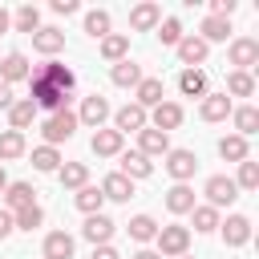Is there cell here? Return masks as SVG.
<instances>
[{"label": "cell", "instance_id": "obj_1", "mask_svg": "<svg viewBox=\"0 0 259 259\" xmlns=\"http://www.w3.org/2000/svg\"><path fill=\"white\" fill-rule=\"evenodd\" d=\"M77 125H81V121H77L73 109H57V113H49V117L40 121V138H45V146L57 150L61 142H69V138L77 134Z\"/></svg>", "mask_w": 259, "mask_h": 259}, {"label": "cell", "instance_id": "obj_2", "mask_svg": "<svg viewBox=\"0 0 259 259\" xmlns=\"http://www.w3.org/2000/svg\"><path fill=\"white\" fill-rule=\"evenodd\" d=\"M154 243H158V255H162V259H178V255H186V247H190V227L166 223V227H158Z\"/></svg>", "mask_w": 259, "mask_h": 259}, {"label": "cell", "instance_id": "obj_3", "mask_svg": "<svg viewBox=\"0 0 259 259\" xmlns=\"http://www.w3.org/2000/svg\"><path fill=\"white\" fill-rule=\"evenodd\" d=\"M202 194H206V206L223 210V206H231V202L239 198V186H235V178H227V174H210L206 186H202Z\"/></svg>", "mask_w": 259, "mask_h": 259}, {"label": "cell", "instance_id": "obj_4", "mask_svg": "<svg viewBox=\"0 0 259 259\" xmlns=\"http://www.w3.org/2000/svg\"><path fill=\"white\" fill-rule=\"evenodd\" d=\"M227 57H231L235 73H251V69L259 65V40H255V36H235L231 49H227Z\"/></svg>", "mask_w": 259, "mask_h": 259}, {"label": "cell", "instance_id": "obj_5", "mask_svg": "<svg viewBox=\"0 0 259 259\" xmlns=\"http://www.w3.org/2000/svg\"><path fill=\"white\" fill-rule=\"evenodd\" d=\"M28 85H32V105L36 109H49V113H57V109H65V101H69V93H61L57 85H49V81H40V77H28Z\"/></svg>", "mask_w": 259, "mask_h": 259}, {"label": "cell", "instance_id": "obj_6", "mask_svg": "<svg viewBox=\"0 0 259 259\" xmlns=\"http://www.w3.org/2000/svg\"><path fill=\"white\" fill-rule=\"evenodd\" d=\"M150 125V113L142 109V105H134V101H125L121 109H113V130L125 138V134H138V130H146Z\"/></svg>", "mask_w": 259, "mask_h": 259}, {"label": "cell", "instance_id": "obj_7", "mask_svg": "<svg viewBox=\"0 0 259 259\" xmlns=\"http://www.w3.org/2000/svg\"><path fill=\"white\" fill-rule=\"evenodd\" d=\"M194 170H198V154H194V150H170V154H166V174H170L174 182H190Z\"/></svg>", "mask_w": 259, "mask_h": 259}, {"label": "cell", "instance_id": "obj_8", "mask_svg": "<svg viewBox=\"0 0 259 259\" xmlns=\"http://www.w3.org/2000/svg\"><path fill=\"white\" fill-rule=\"evenodd\" d=\"M174 53H178V61H182L186 69H198V65L206 61V53H210V45H206L202 36H194V32H190V36H182V40L174 45Z\"/></svg>", "mask_w": 259, "mask_h": 259}, {"label": "cell", "instance_id": "obj_9", "mask_svg": "<svg viewBox=\"0 0 259 259\" xmlns=\"http://www.w3.org/2000/svg\"><path fill=\"white\" fill-rule=\"evenodd\" d=\"M138 154H146V158H166V154H170V134L154 130V125L138 130Z\"/></svg>", "mask_w": 259, "mask_h": 259}, {"label": "cell", "instance_id": "obj_10", "mask_svg": "<svg viewBox=\"0 0 259 259\" xmlns=\"http://www.w3.org/2000/svg\"><path fill=\"white\" fill-rule=\"evenodd\" d=\"M0 202H4L8 214H16V210H24V206L36 202V190H32V182H8L4 194H0Z\"/></svg>", "mask_w": 259, "mask_h": 259}, {"label": "cell", "instance_id": "obj_11", "mask_svg": "<svg viewBox=\"0 0 259 259\" xmlns=\"http://www.w3.org/2000/svg\"><path fill=\"white\" fill-rule=\"evenodd\" d=\"M113 231H117V223H113L109 214H85V227H81V235H85L93 247H105V243L113 239Z\"/></svg>", "mask_w": 259, "mask_h": 259}, {"label": "cell", "instance_id": "obj_12", "mask_svg": "<svg viewBox=\"0 0 259 259\" xmlns=\"http://www.w3.org/2000/svg\"><path fill=\"white\" fill-rule=\"evenodd\" d=\"M32 77H40V81H49V85H57L61 93H73V85H77V77H73V69L69 65H57V61H45Z\"/></svg>", "mask_w": 259, "mask_h": 259}, {"label": "cell", "instance_id": "obj_13", "mask_svg": "<svg viewBox=\"0 0 259 259\" xmlns=\"http://www.w3.org/2000/svg\"><path fill=\"white\" fill-rule=\"evenodd\" d=\"M166 101V89H162V77H142L138 81V89H134V105H142L146 113L154 109V105H162Z\"/></svg>", "mask_w": 259, "mask_h": 259}, {"label": "cell", "instance_id": "obj_14", "mask_svg": "<svg viewBox=\"0 0 259 259\" xmlns=\"http://www.w3.org/2000/svg\"><path fill=\"white\" fill-rule=\"evenodd\" d=\"M109 113H113V109H109V101H105L101 93H89V97L81 101V109H77V121H85V125L101 130V121H105Z\"/></svg>", "mask_w": 259, "mask_h": 259}, {"label": "cell", "instance_id": "obj_15", "mask_svg": "<svg viewBox=\"0 0 259 259\" xmlns=\"http://www.w3.org/2000/svg\"><path fill=\"white\" fill-rule=\"evenodd\" d=\"M182 117H186V113H182V105H178V101H162V105H154V109H150V125H154V130H162V134L178 130V125H182Z\"/></svg>", "mask_w": 259, "mask_h": 259}, {"label": "cell", "instance_id": "obj_16", "mask_svg": "<svg viewBox=\"0 0 259 259\" xmlns=\"http://www.w3.org/2000/svg\"><path fill=\"white\" fill-rule=\"evenodd\" d=\"M219 231H223L227 247H243L251 239V219L247 214H227V223H219Z\"/></svg>", "mask_w": 259, "mask_h": 259}, {"label": "cell", "instance_id": "obj_17", "mask_svg": "<svg viewBox=\"0 0 259 259\" xmlns=\"http://www.w3.org/2000/svg\"><path fill=\"white\" fill-rule=\"evenodd\" d=\"M28 77H32V65H28V57H24V53H8V57L0 61V81H4V85L28 81Z\"/></svg>", "mask_w": 259, "mask_h": 259}, {"label": "cell", "instance_id": "obj_18", "mask_svg": "<svg viewBox=\"0 0 259 259\" xmlns=\"http://www.w3.org/2000/svg\"><path fill=\"white\" fill-rule=\"evenodd\" d=\"M40 251H45V259H73L77 243H73V235H69V231H49V235H45V243H40Z\"/></svg>", "mask_w": 259, "mask_h": 259}, {"label": "cell", "instance_id": "obj_19", "mask_svg": "<svg viewBox=\"0 0 259 259\" xmlns=\"http://www.w3.org/2000/svg\"><path fill=\"white\" fill-rule=\"evenodd\" d=\"M32 49H36V53H45V57H57V53L65 49V32H61V28H53V24H40V28L32 32Z\"/></svg>", "mask_w": 259, "mask_h": 259}, {"label": "cell", "instance_id": "obj_20", "mask_svg": "<svg viewBox=\"0 0 259 259\" xmlns=\"http://www.w3.org/2000/svg\"><path fill=\"white\" fill-rule=\"evenodd\" d=\"M231 109H235V105H231L227 93H206L202 105H198V117H202V121H227Z\"/></svg>", "mask_w": 259, "mask_h": 259}, {"label": "cell", "instance_id": "obj_21", "mask_svg": "<svg viewBox=\"0 0 259 259\" xmlns=\"http://www.w3.org/2000/svg\"><path fill=\"white\" fill-rule=\"evenodd\" d=\"M89 146H93L97 158H117L121 146H125V138H121L117 130H105V125H101V130H93V142H89Z\"/></svg>", "mask_w": 259, "mask_h": 259}, {"label": "cell", "instance_id": "obj_22", "mask_svg": "<svg viewBox=\"0 0 259 259\" xmlns=\"http://www.w3.org/2000/svg\"><path fill=\"white\" fill-rule=\"evenodd\" d=\"M117 158H121V170H117V174H125L130 182H138V178H150V174H154V162H150L146 154H138V150H130V154L121 150Z\"/></svg>", "mask_w": 259, "mask_h": 259}, {"label": "cell", "instance_id": "obj_23", "mask_svg": "<svg viewBox=\"0 0 259 259\" xmlns=\"http://www.w3.org/2000/svg\"><path fill=\"white\" fill-rule=\"evenodd\" d=\"M162 24V8L158 4H134L130 8V28H138V32H150V28H158Z\"/></svg>", "mask_w": 259, "mask_h": 259}, {"label": "cell", "instance_id": "obj_24", "mask_svg": "<svg viewBox=\"0 0 259 259\" xmlns=\"http://www.w3.org/2000/svg\"><path fill=\"white\" fill-rule=\"evenodd\" d=\"M36 113H40V109H36V105H32L28 97H20V101H12V105H8V130H16V134H24V130H28L32 121H36Z\"/></svg>", "mask_w": 259, "mask_h": 259}, {"label": "cell", "instance_id": "obj_25", "mask_svg": "<svg viewBox=\"0 0 259 259\" xmlns=\"http://www.w3.org/2000/svg\"><path fill=\"white\" fill-rule=\"evenodd\" d=\"M101 194H105L109 202H130V198H134V182H130L125 174H117V170H113V174H105V178H101Z\"/></svg>", "mask_w": 259, "mask_h": 259}, {"label": "cell", "instance_id": "obj_26", "mask_svg": "<svg viewBox=\"0 0 259 259\" xmlns=\"http://www.w3.org/2000/svg\"><path fill=\"white\" fill-rule=\"evenodd\" d=\"M198 202H194V190L186 186V182H174L170 190H166V210L170 214H190Z\"/></svg>", "mask_w": 259, "mask_h": 259}, {"label": "cell", "instance_id": "obj_27", "mask_svg": "<svg viewBox=\"0 0 259 259\" xmlns=\"http://www.w3.org/2000/svg\"><path fill=\"white\" fill-rule=\"evenodd\" d=\"M109 81H113L117 89H138V81H142V65H134V61L125 57V61H117V65L109 69Z\"/></svg>", "mask_w": 259, "mask_h": 259}, {"label": "cell", "instance_id": "obj_28", "mask_svg": "<svg viewBox=\"0 0 259 259\" xmlns=\"http://www.w3.org/2000/svg\"><path fill=\"white\" fill-rule=\"evenodd\" d=\"M57 178H61L65 190H81V186H89V166L85 162H61Z\"/></svg>", "mask_w": 259, "mask_h": 259}, {"label": "cell", "instance_id": "obj_29", "mask_svg": "<svg viewBox=\"0 0 259 259\" xmlns=\"http://www.w3.org/2000/svg\"><path fill=\"white\" fill-rule=\"evenodd\" d=\"M101 57H105L109 65L125 61V57H130V36H125V32H109V36H101Z\"/></svg>", "mask_w": 259, "mask_h": 259}, {"label": "cell", "instance_id": "obj_30", "mask_svg": "<svg viewBox=\"0 0 259 259\" xmlns=\"http://www.w3.org/2000/svg\"><path fill=\"white\" fill-rule=\"evenodd\" d=\"M178 93L182 97H206V73L202 69H182L178 73Z\"/></svg>", "mask_w": 259, "mask_h": 259}, {"label": "cell", "instance_id": "obj_31", "mask_svg": "<svg viewBox=\"0 0 259 259\" xmlns=\"http://www.w3.org/2000/svg\"><path fill=\"white\" fill-rule=\"evenodd\" d=\"M219 158L223 162H247L251 154H247V138H239V134H227V138H219Z\"/></svg>", "mask_w": 259, "mask_h": 259}, {"label": "cell", "instance_id": "obj_32", "mask_svg": "<svg viewBox=\"0 0 259 259\" xmlns=\"http://www.w3.org/2000/svg\"><path fill=\"white\" fill-rule=\"evenodd\" d=\"M231 121H235V134L239 138H251L259 130V109L255 105H239V109H231Z\"/></svg>", "mask_w": 259, "mask_h": 259}, {"label": "cell", "instance_id": "obj_33", "mask_svg": "<svg viewBox=\"0 0 259 259\" xmlns=\"http://www.w3.org/2000/svg\"><path fill=\"white\" fill-rule=\"evenodd\" d=\"M101 202H105L101 186H81V190L73 194V206H77L81 214H101Z\"/></svg>", "mask_w": 259, "mask_h": 259}, {"label": "cell", "instance_id": "obj_34", "mask_svg": "<svg viewBox=\"0 0 259 259\" xmlns=\"http://www.w3.org/2000/svg\"><path fill=\"white\" fill-rule=\"evenodd\" d=\"M125 231H130V239H134V243H150V239L158 235V223H154V214H134Z\"/></svg>", "mask_w": 259, "mask_h": 259}, {"label": "cell", "instance_id": "obj_35", "mask_svg": "<svg viewBox=\"0 0 259 259\" xmlns=\"http://www.w3.org/2000/svg\"><path fill=\"white\" fill-rule=\"evenodd\" d=\"M28 146H24V134H16V130H4L0 134V166L4 162H12V158H20Z\"/></svg>", "mask_w": 259, "mask_h": 259}, {"label": "cell", "instance_id": "obj_36", "mask_svg": "<svg viewBox=\"0 0 259 259\" xmlns=\"http://www.w3.org/2000/svg\"><path fill=\"white\" fill-rule=\"evenodd\" d=\"M12 24H16V32H28V36H32V32L40 28V8H36V4H20L16 16H12Z\"/></svg>", "mask_w": 259, "mask_h": 259}, {"label": "cell", "instance_id": "obj_37", "mask_svg": "<svg viewBox=\"0 0 259 259\" xmlns=\"http://www.w3.org/2000/svg\"><path fill=\"white\" fill-rule=\"evenodd\" d=\"M194 36H202L206 45H210V40H227V36H231V20H219V16H206V20L198 24V32H194Z\"/></svg>", "mask_w": 259, "mask_h": 259}, {"label": "cell", "instance_id": "obj_38", "mask_svg": "<svg viewBox=\"0 0 259 259\" xmlns=\"http://www.w3.org/2000/svg\"><path fill=\"white\" fill-rule=\"evenodd\" d=\"M32 170H40V174H57V170H61V154H57L53 146H36V150H32Z\"/></svg>", "mask_w": 259, "mask_h": 259}, {"label": "cell", "instance_id": "obj_39", "mask_svg": "<svg viewBox=\"0 0 259 259\" xmlns=\"http://www.w3.org/2000/svg\"><path fill=\"white\" fill-rule=\"evenodd\" d=\"M190 219H194V231H198V235H210V231H219V223H223V219H219V210H214V206H206V202H202V206H194V210H190Z\"/></svg>", "mask_w": 259, "mask_h": 259}, {"label": "cell", "instance_id": "obj_40", "mask_svg": "<svg viewBox=\"0 0 259 259\" xmlns=\"http://www.w3.org/2000/svg\"><path fill=\"white\" fill-rule=\"evenodd\" d=\"M255 93V77L251 73H227V97H251Z\"/></svg>", "mask_w": 259, "mask_h": 259}, {"label": "cell", "instance_id": "obj_41", "mask_svg": "<svg viewBox=\"0 0 259 259\" xmlns=\"http://www.w3.org/2000/svg\"><path fill=\"white\" fill-rule=\"evenodd\" d=\"M85 32H89L93 40L109 36V12H105V8H93V12H85Z\"/></svg>", "mask_w": 259, "mask_h": 259}, {"label": "cell", "instance_id": "obj_42", "mask_svg": "<svg viewBox=\"0 0 259 259\" xmlns=\"http://www.w3.org/2000/svg\"><path fill=\"white\" fill-rule=\"evenodd\" d=\"M40 223H45V210H40V206H36V202H32V206H24V210H16V214H12V227H16V231H36V227H40Z\"/></svg>", "mask_w": 259, "mask_h": 259}, {"label": "cell", "instance_id": "obj_43", "mask_svg": "<svg viewBox=\"0 0 259 259\" xmlns=\"http://www.w3.org/2000/svg\"><path fill=\"white\" fill-rule=\"evenodd\" d=\"M182 36H186V32H182V20H178V16H162V24H158V40L174 49Z\"/></svg>", "mask_w": 259, "mask_h": 259}, {"label": "cell", "instance_id": "obj_44", "mask_svg": "<svg viewBox=\"0 0 259 259\" xmlns=\"http://www.w3.org/2000/svg\"><path fill=\"white\" fill-rule=\"evenodd\" d=\"M235 186H239V190H255V186H259V162H251V158L239 162V178H235Z\"/></svg>", "mask_w": 259, "mask_h": 259}, {"label": "cell", "instance_id": "obj_45", "mask_svg": "<svg viewBox=\"0 0 259 259\" xmlns=\"http://www.w3.org/2000/svg\"><path fill=\"white\" fill-rule=\"evenodd\" d=\"M235 8H239L235 0H210V16H219V20H231Z\"/></svg>", "mask_w": 259, "mask_h": 259}, {"label": "cell", "instance_id": "obj_46", "mask_svg": "<svg viewBox=\"0 0 259 259\" xmlns=\"http://www.w3.org/2000/svg\"><path fill=\"white\" fill-rule=\"evenodd\" d=\"M53 12L57 16H73L77 12V0H53Z\"/></svg>", "mask_w": 259, "mask_h": 259}, {"label": "cell", "instance_id": "obj_47", "mask_svg": "<svg viewBox=\"0 0 259 259\" xmlns=\"http://www.w3.org/2000/svg\"><path fill=\"white\" fill-rule=\"evenodd\" d=\"M12 231H16V227H12V214H8L4 206H0V239H8Z\"/></svg>", "mask_w": 259, "mask_h": 259}, {"label": "cell", "instance_id": "obj_48", "mask_svg": "<svg viewBox=\"0 0 259 259\" xmlns=\"http://www.w3.org/2000/svg\"><path fill=\"white\" fill-rule=\"evenodd\" d=\"M89 259H121V255H117V251L105 243V247H93V255H89Z\"/></svg>", "mask_w": 259, "mask_h": 259}, {"label": "cell", "instance_id": "obj_49", "mask_svg": "<svg viewBox=\"0 0 259 259\" xmlns=\"http://www.w3.org/2000/svg\"><path fill=\"white\" fill-rule=\"evenodd\" d=\"M12 101H16V97H12V85H4V81H0V109H8Z\"/></svg>", "mask_w": 259, "mask_h": 259}, {"label": "cell", "instance_id": "obj_50", "mask_svg": "<svg viewBox=\"0 0 259 259\" xmlns=\"http://www.w3.org/2000/svg\"><path fill=\"white\" fill-rule=\"evenodd\" d=\"M8 28H12V12L0 4V32H8Z\"/></svg>", "mask_w": 259, "mask_h": 259}, {"label": "cell", "instance_id": "obj_51", "mask_svg": "<svg viewBox=\"0 0 259 259\" xmlns=\"http://www.w3.org/2000/svg\"><path fill=\"white\" fill-rule=\"evenodd\" d=\"M134 259H162V255H158V251H146V247H142V251H134Z\"/></svg>", "mask_w": 259, "mask_h": 259}, {"label": "cell", "instance_id": "obj_52", "mask_svg": "<svg viewBox=\"0 0 259 259\" xmlns=\"http://www.w3.org/2000/svg\"><path fill=\"white\" fill-rule=\"evenodd\" d=\"M4 186H8V174H4V166H0V194H4Z\"/></svg>", "mask_w": 259, "mask_h": 259}, {"label": "cell", "instance_id": "obj_53", "mask_svg": "<svg viewBox=\"0 0 259 259\" xmlns=\"http://www.w3.org/2000/svg\"><path fill=\"white\" fill-rule=\"evenodd\" d=\"M178 259H194V255H178Z\"/></svg>", "mask_w": 259, "mask_h": 259}]
</instances>
